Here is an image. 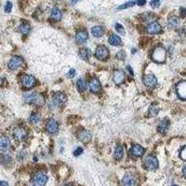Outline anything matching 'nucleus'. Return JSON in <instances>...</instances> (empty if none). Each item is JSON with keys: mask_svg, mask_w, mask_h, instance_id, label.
<instances>
[{"mask_svg": "<svg viewBox=\"0 0 186 186\" xmlns=\"http://www.w3.org/2000/svg\"><path fill=\"white\" fill-rule=\"evenodd\" d=\"M23 99H24V101L27 102V103H33V104H35V105H43L45 103V100H44V97L39 94V93H27V94H24L23 96Z\"/></svg>", "mask_w": 186, "mask_h": 186, "instance_id": "f257e3e1", "label": "nucleus"}, {"mask_svg": "<svg viewBox=\"0 0 186 186\" xmlns=\"http://www.w3.org/2000/svg\"><path fill=\"white\" fill-rule=\"evenodd\" d=\"M152 59L153 61L158 63H162L166 61V50L162 47H157L155 48L152 54Z\"/></svg>", "mask_w": 186, "mask_h": 186, "instance_id": "f03ea898", "label": "nucleus"}, {"mask_svg": "<svg viewBox=\"0 0 186 186\" xmlns=\"http://www.w3.org/2000/svg\"><path fill=\"white\" fill-rule=\"evenodd\" d=\"M48 176L44 172H37L33 179V185L34 186H45L48 183Z\"/></svg>", "mask_w": 186, "mask_h": 186, "instance_id": "7ed1b4c3", "label": "nucleus"}, {"mask_svg": "<svg viewBox=\"0 0 186 186\" xmlns=\"http://www.w3.org/2000/svg\"><path fill=\"white\" fill-rule=\"evenodd\" d=\"M144 166L150 170L156 169L158 168V160L154 155H148L144 158Z\"/></svg>", "mask_w": 186, "mask_h": 186, "instance_id": "20e7f679", "label": "nucleus"}, {"mask_svg": "<svg viewBox=\"0 0 186 186\" xmlns=\"http://www.w3.org/2000/svg\"><path fill=\"white\" fill-rule=\"evenodd\" d=\"M95 55H96L97 59H99L101 61H105L109 57V50L104 46H98L96 49Z\"/></svg>", "mask_w": 186, "mask_h": 186, "instance_id": "39448f33", "label": "nucleus"}, {"mask_svg": "<svg viewBox=\"0 0 186 186\" xmlns=\"http://www.w3.org/2000/svg\"><path fill=\"white\" fill-rule=\"evenodd\" d=\"M28 136V132L25 128L18 127L13 130V137L17 140V141H24Z\"/></svg>", "mask_w": 186, "mask_h": 186, "instance_id": "423d86ee", "label": "nucleus"}, {"mask_svg": "<svg viewBox=\"0 0 186 186\" xmlns=\"http://www.w3.org/2000/svg\"><path fill=\"white\" fill-rule=\"evenodd\" d=\"M23 63V59L22 57H20V56H13L9 60L8 65V68L13 71V70L18 69Z\"/></svg>", "mask_w": 186, "mask_h": 186, "instance_id": "0eeeda50", "label": "nucleus"}, {"mask_svg": "<svg viewBox=\"0 0 186 186\" xmlns=\"http://www.w3.org/2000/svg\"><path fill=\"white\" fill-rule=\"evenodd\" d=\"M143 84L147 88H154L157 84V79L154 75H146L143 76Z\"/></svg>", "mask_w": 186, "mask_h": 186, "instance_id": "6e6552de", "label": "nucleus"}, {"mask_svg": "<svg viewBox=\"0 0 186 186\" xmlns=\"http://www.w3.org/2000/svg\"><path fill=\"white\" fill-rule=\"evenodd\" d=\"M67 101V97L64 93L58 92L56 93L53 97V103L56 106H62Z\"/></svg>", "mask_w": 186, "mask_h": 186, "instance_id": "1a4fd4ad", "label": "nucleus"}, {"mask_svg": "<svg viewBox=\"0 0 186 186\" xmlns=\"http://www.w3.org/2000/svg\"><path fill=\"white\" fill-rule=\"evenodd\" d=\"M22 83L24 88L26 89H32L35 85V78L31 75H26L23 77Z\"/></svg>", "mask_w": 186, "mask_h": 186, "instance_id": "9d476101", "label": "nucleus"}, {"mask_svg": "<svg viewBox=\"0 0 186 186\" xmlns=\"http://www.w3.org/2000/svg\"><path fill=\"white\" fill-rule=\"evenodd\" d=\"M176 90L180 99L186 100V81H181L180 83H178Z\"/></svg>", "mask_w": 186, "mask_h": 186, "instance_id": "9b49d317", "label": "nucleus"}, {"mask_svg": "<svg viewBox=\"0 0 186 186\" xmlns=\"http://www.w3.org/2000/svg\"><path fill=\"white\" fill-rule=\"evenodd\" d=\"M58 128H59V125H58L56 120H54V119H52V118L49 119V120H48V122H47V124H46V129H47V131H48L49 133L53 134V133L57 132Z\"/></svg>", "mask_w": 186, "mask_h": 186, "instance_id": "f8f14e48", "label": "nucleus"}, {"mask_svg": "<svg viewBox=\"0 0 186 186\" xmlns=\"http://www.w3.org/2000/svg\"><path fill=\"white\" fill-rule=\"evenodd\" d=\"M77 137H78V140H80L82 142L86 143V142H89L91 140V133L89 130L83 129V130L78 132Z\"/></svg>", "mask_w": 186, "mask_h": 186, "instance_id": "ddd939ff", "label": "nucleus"}, {"mask_svg": "<svg viewBox=\"0 0 186 186\" xmlns=\"http://www.w3.org/2000/svg\"><path fill=\"white\" fill-rule=\"evenodd\" d=\"M147 31H148L149 34H160V33L162 32V27H161V25H160L158 23H156V22H153V23H151L148 25V27H147Z\"/></svg>", "mask_w": 186, "mask_h": 186, "instance_id": "4468645a", "label": "nucleus"}, {"mask_svg": "<svg viewBox=\"0 0 186 186\" xmlns=\"http://www.w3.org/2000/svg\"><path fill=\"white\" fill-rule=\"evenodd\" d=\"M10 147V140L7 136H1L0 137V151L6 152Z\"/></svg>", "mask_w": 186, "mask_h": 186, "instance_id": "2eb2a0df", "label": "nucleus"}, {"mask_svg": "<svg viewBox=\"0 0 186 186\" xmlns=\"http://www.w3.org/2000/svg\"><path fill=\"white\" fill-rule=\"evenodd\" d=\"M90 91L92 93L101 92V83L97 78L94 77L90 81Z\"/></svg>", "mask_w": 186, "mask_h": 186, "instance_id": "dca6fc26", "label": "nucleus"}, {"mask_svg": "<svg viewBox=\"0 0 186 186\" xmlns=\"http://www.w3.org/2000/svg\"><path fill=\"white\" fill-rule=\"evenodd\" d=\"M130 152H131L132 155H134V156H136V157H140V156H142V155H144L145 149H144L142 146L136 144V145H134V146L131 148Z\"/></svg>", "mask_w": 186, "mask_h": 186, "instance_id": "f3484780", "label": "nucleus"}, {"mask_svg": "<svg viewBox=\"0 0 186 186\" xmlns=\"http://www.w3.org/2000/svg\"><path fill=\"white\" fill-rule=\"evenodd\" d=\"M125 79V73L121 70H116L114 73V82L116 85H120Z\"/></svg>", "mask_w": 186, "mask_h": 186, "instance_id": "a211bd4d", "label": "nucleus"}, {"mask_svg": "<svg viewBox=\"0 0 186 186\" xmlns=\"http://www.w3.org/2000/svg\"><path fill=\"white\" fill-rule=\"evenodd\" d=\"M88 37H89V34L86 31H79L75 34V40L78 44L85 43L88 39Z\"/></svg>", "mask_w": 186, "mask_h": 186, "instance_id": "6ab92c4d", "label": "nucleus"}, {"mask_svg": "<svg viewBox=\"0 0 186 186\" xmlns=\"http://www.w3.org/2000/svg\"><path fill=\"white\" fill-rule=\"evenodd\" d=\"M136 181L132 175H126L122 179V186H135Z\"/></svg>", "mask_w": 186, "mask_h": 186, "instance_id": "aec40b11", "label": "nucleus"}, {"mask_svg": "<svg viewBox=\"0 0 186 186\" xmlns=\"http://www.w3.org/2000/svg\"><path fill=\"white\" fill-rule=\"evenodd\" d=\"M168 127H169V122H168V120H167V119H164V120L160 121V123L158 124V127H157V130H158L160 133L164 134V133H165V132L168 130Z\"/></svg>", "mask_w": 186, "mask_h": 186, "instance_id": "412c9836", "label": "nucleus"}, {"mask_svg": "<svg viewBox=\"0 0 186 186\" xmlns=\"http://www.w3.org/2000/svg\"><path fill=\"white\" fill-rule=\"evenodd\" d=\"M50 16L55 21H60L62 19V12L58 8H53L50 12Z\"/></svg>", "mask_w": 186, "mask_h": 186, "instance_id": "4be33fe9", "label": "nucleus"}, {"mask_svg": "<svg viewBox=\"0 0 186 186\" xmlns=\"http://www.w3.org/2000/svg\"><path fill=\"white\" fill-rule=\"evenodd\" d=\"M124 155V148L121 145H117L115 149V154L114 156L116 160H120Z\"/></svg>", "mask_w": 186, "mask_h": 186, "instance_id": "5701e85b", "label": "nucleus"}, {"mask_svg": "<svg viewBox=\"0 0 186 186\" xmlns=\"http://www.w3.org/2000/svg\"><path fill=\"white\" fill-rule=\"evenodd\" d=\"M108 41H109V43H110L111 45H113V46H118V45L121 44V38H120L118 35H116V34H112V35L109 37Z\"/></svg>", "mask_w": 186, "mask_h": 186, "instance_id": "b1692460", "label": "nucleus"}, {"mask_svg": "<svg viewBox=\"0 0 186 186\" xmlns=\"http://www.w3.org/2000/svg\"><path fill=\"white\" fill-rule=\"evenodd\" d=\"M78 55H79V57H80L81 59H83V60H88V59L90 58V51L89 49L83 48V49H81L79 50Z\"/></svg>", "mask_w": 186, "mask_h": 186, "instance_id": "393cba45", "label": "nucleus"}, {"mask_svg": "<svg viewBox=\"0 0 186 186\" xmlns=\"http://www.w3.org/2000/svg\"><path fill=\"white\" fill-rule=\"evenodd\" d=\"M19 31L21 32L23 34H29V32L31 31V27L27 23H23L19 26Z\"/></svg>", "mask_w": 186, "mask_h": 186, "instance_id": "a878e982", "label": "nucleus"}, {"mask_svg": "<svg viewBox=\"0 0 186 186\" xmlns=\"http://www.w3.org/2000/svg\"><path fill=\"white\" fill-rule=\"evenodd\" d=\"M76 88H77V90L79 92H83L87 89V84H86V82L83 79H79L76 82Z\"/></svg>", "mask_w": 186, "mask_h": 186, "instance_id": "bb28decb", "label": "nucleus"}, {"mask_svg": "<svg viewBox=\"0 0 186 186\" xmlns=\"http://www.w3.org/2000/svg\"><path fill=\"white\" fill-rule=\"evenodd\" d=\"M91 33H92V34L94 36L100 37V36H101L103 34V29L101 28V26L97 25V26H94L92 29H91Z\"/></svg>", "mask_w": 186, "mask_h": 186, "instance_id": "cd10ccee", "label": "nucleus"}, {"mask_svg": "<svg viewBox=\"0 0 186 186\" xmlns=\"http://www.w3.org/2000/svg\"><path fill=\"white\" fill-rule=\"evenodd\" d=\"M40 115H39V113H37V112H34V113H33L31 115V116H30V122H31L32 124H37L39 121H40Z\"/></svg>", "mask_w": 186, "mask_h": 186, "instance_id": "c85d7f7f", "label": "nucleus"}, {"mask_svg": "<svg viewBox=\"0 0 186 186\" xmlns=\"http://www.w3.org/2000/svg\"><path fill=\"white\" fill-rule=\"evenodd\" d=\"M178 23H179V21H178V18L176 16H171V17L168 18V24L170 26L175 27V26L178 25Z\"/></svg>", "mask_w": 186, "mask_h": 186, "instance_id": "c756f323", "label": "nucleus"}, {"mask_svg": "<svg viewBox=\"0 0 186 186\" xmlns=\"http://www.w3.org/2000/svg\"><path fill=\"white\" fill-rule=\"evenodd\" d=\"M11 157L9 156V155H4L1 156V162H2V164H4V165H8V164H9L10 162H11Z\"/></svg>", "mask_w": 186, "mask_h": 186, "instance_id": "7c9ffc66", "label": "nucleus"}, {"mask_svg": "<svg viewBox=\"0 0 186 186\" xmlns=\"http://www.w3.org/2000/svg\"><path fill=\"white\" fill-rule=\"evenodd\" d=\"M135 5V1H128L127 3H125L123 5L119 6L118 7V9H125V8H130V7H133Z\"/></svg>", "mask_w": 186, "mask_h": 186, "instance_id": "2f4dec72", "label": "nucleus"}, {"mask_svg": "<svg viewBox=\"0 0 186 186\" xmlns=\"http://www.w3.org/2000/svg\"><path fill=\"white\" fill-rule=\"evenodd\" d=\"M4 9L7 13H9L12 9V3L10 1H8L6 4H5V7H4Z\"/></svg>", "mask_w": 186, "mask_h": 186, "instance_id": "473e14b6", "label": "nucleus"}, {"mask_svg": "<svg viewBox=\"0 0 186 186\" xmlns=\"http://www.w3.org/2000/svg\"><path fill=\"white\" fill-rule=\"evenodd\" d=\"M157 113H158V108H156L154 105H152L150 107V109H149V115H150V116H156Z\"/></svg>", "mask_w": 186, "mask_h": 186, "instance_id": "72a5a7b5", "label": "nucleus"}, {"mask_svg": "<svg viewBox=\"0 0 186 186\" xmlns=\"http://www.w3.org/2000/svg\"><path fill=\"white\" fill-rule=\"evenodd\" d=\"M115 29L116 30L117 33H119V34H125L124 27H123L120 23H116V24L115 25Z\"/></svg>", "mask_w": 186, "mask_h": 186, "instance_id": "f704fd0d", "label": "nucleus"}, {"mask_svg": "<svg viewBox=\"0 0 186 186\" xmlns=\"http://www.w3.org/2000/svg\"><path fill=\"white\" fill-rule=\"evenodd\" d=\"M180 157H181L183 160L186 161V146H184V147L182 149V151H181V153H180Z\"/></svg>", "mask_w": 186, "mask_h": 186, "instance_id": "c9c22d12", "label": "nucleus"}, {"mask_svg": "<svg viewBox=\"0 0 186 186\" xmlns=\"http://www.w3.org/2000/svg\"><path fill=\"white\" fill-rule=\"evenodd\" d=\"M125 56H126V53L124 51H122V50L117 52V54H116V58L118 60H125Z\"/></svg>", "mask_w": 186, "mask_h": 186, "instance_id": "e433bc0d", "label": "nucleus"}, {"mask_svg": "<svg viewBox=\"0 0 186 186\" xmlns=\"http://www.w3.org/2000/svg\"><path fill=\"white\" fill-rule=\"evenodd\" d=\"M82 153H83V149H82V147H77V148L74 151V155L78 156V155H81Z\"/></svg>", "mask_w": 186, "mask_h": 186, "instance_id": "4c0bfd02", "label": "nucleus"}, {"mask_svg": "<svg viewBox=\"0 0 186 186\" xmlns=\"http://www.w3.org/2000/svg\"><path fill=\"white\" fill-rule=\"evenodd\" d=\"M159 5H160V0H153V1L151 2V7L154 8H158Z\"/></svg>", "mask_w": 186, "mask_h": 186, "instance_id": "58836bf2", "label": "nucleus"}, {"mask_svg": "<svg viewBox=\"0 0 186 186\" xmlns=\"http://www.w3.org/2000/svg\"><path fill=\"white\" fill-rule=\"evenodd\" d=\"M75 75V69H71L69 71V74H68V76L69 77H74Z\"/></svg>", "mask_w": 186, "mask_h": 186, "instance_id": "ea45409f", "label": "nucleus"}, {"mask_svg": "<svg viewBox=\"0 0 186 186\" xmlns=\"http://www.w3.org/2000/svg\"><path fill=\"white\" fill-rule=\"evenodd\" d=\"M186 15V8H181V17L182 18H184Z\"/></svg>", "mask_w": 186, "mask_h": 186, "instance_id": "a19ab883", "label": "nucleus"}, {"mask_svg": "<svg viewBox=\"0 0 186 186\" xmlns=\"http://www.w3.org/2000/svg\"><path fill=\"white\" fill-rule=\"evenodd\" d=\"M137 4L139 6H143L144 4H146V0H138L137 1Z\"/></svg>", "mask_w": 186, "mask_h": 186, "instance_id": "79ce46f5", "label": "nucleus"}, {"mask_svg": "<svg viewBox=\"0 0 186 186\" xmlns=\"http://www.w3.org/2000/svg\"><path fill=\"white\" fill-rule=\"evenodd\" d=\"M127 69L128 70V72H129V74L131 75H134V72H133V69L129 66V65H127Z\"/></svg>", "mask_w": 186, "mask_h": 186, "instance_id": "37998d69", "label": "nucleus"}, {"mask_svg": "<svg viewBox=\"0 0 186 186\" xmlns=\"http://www.w3.org/2000/svg\"><path fill=\"white\" fill-rule=\"evenodd\" d=\"M0 186H9L8 183L7 182H4V181H0Z\"/></svg>", "mask_w": 186, "mask_h": 186, "instance_id": "c03bdc74", "label": "nucleus"}, {"mask_svg": "<svg viewBox=\"0 0 186 186\" xmlns=\"http://www.w3.org/2000/svg\"><path fill=\"white\" fill-rule=\"evenodd\" d=\"M183 173L184 177L186 178V166L185 167H183Z\"/></svg>", "mask_w": 186, "mask_h": 186, "instance_id": "a18cd8bd", "label": "nucleus"}, {"mask_svg": "<svg viewBox=\"0 0 186 186\" xmlns=\"http://www.w3.org/2000/svg\"><path fill=\"white\" fill-rule=\"evenodd\" d=\"M77 1H79V0H71V2H72V4H75Z\"/></svg>", "mask_w": 186, "mask_h": 186, "instance_id": "49530a36", "label": "nucleus"}, {"mask_svg": "<svg viewBox=\"0 0 186 186\" xmlns=\"http://www.w3.org/2000/svg\"><path fill=\"white\" fill-rule=\"evenodd\" d=\"M172 186H177V185H172Z\"/></svg>", "mask_w": 186, "mask_h": 186, "instance_id": "de8ad7c7", "label": "nucleus"}, {"mask_svg": "<svg viewBox=\"0 0 186 186\" xmlns=\"http://www.w3.org/2000/svg\"><path fill=\"white\" fill-rule=\"evenodd\" d=\"M65 186H69V185H65Z\"/></svg>", "mask_w": 186, "mask_h": 186, "instance_id": "09e8293b", "label": "nucleus"}]
</instances>
